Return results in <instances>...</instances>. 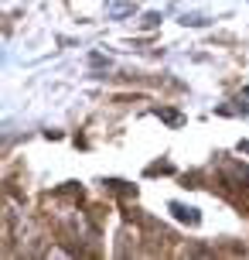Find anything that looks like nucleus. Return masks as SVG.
<instances>
[{
  "label": "nucleus",
  "mask_w": 249,
  "mask_h": 260,
  "mask_svg": "<svg viewBox=\"0 0 249 260\" xmlns=\"http://www.w3.org/2000/svg\"><path fill=\"white\" fill-rule=\"evenodd\" d=\"M171 212L178 216L181 222H191V226H198L201 222V216H198V209H191V206H181V202H171Z\"/></svg>",
  "instance_id": "obj_1"
},
{
  "label": "nucleus",
  "mask_w": 249,
  "mask_h": 260,
  "mask_svg": "<svg viewBox=\"0 0 249 260\" xmlns=\"http://www.w3.org/2000/svg\"><path fill=\"white\" fill-rule=\"evenodd\" d=\"M157 117L168 120L171 127H181V123H184V117H181V113H174V110H157Z\"/></svg>",
  "instance_id": "obj_2"
},
{
  "label": "nucleus",
  "mask_w": 249,
  "mask_h": 260,
  "mask_svg": "<svg viewBox=\"0 0 249 260\" xmlns=\"http://www.w3.org/2000/svg\"><path fill=\"white\" fill-rule=\"evenodd\" d=\"M157 21H160V14H147V17H144V24H147V27H154Z\"/></svg>",
  "instance_id": "obj_3"
},
{
  "label": "nucleus",
  "mask_w": 249,
  "mask_h": 260,
  "mask_svg": "<svg viewBox=\"0 0 249 260\" xmlns=\"http://www.w3.org/2000/svg\"><path fill=\"white\" fill-rule=\"evenodd\" d=\"M130 11H133V7H113L109 14H113V17H123V14H130Z\"/></svg>",
  "instance_id": "obj_4"
}]
</instances>
